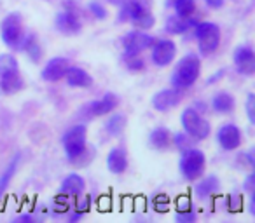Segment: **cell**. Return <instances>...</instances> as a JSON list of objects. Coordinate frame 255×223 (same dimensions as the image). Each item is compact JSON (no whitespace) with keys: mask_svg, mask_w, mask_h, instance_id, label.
I'll list each match as a JSON object with an SVG mask.
<instances>
[{"mask_svg":"<svg viewBox=\"0 0 255 223\" xmlns=\"http://www.w3.org/2000/svg\"><path fill=\"white\" fill-rule=\"evenodd\" d=\"M175 220L178 223H192L196 220V213L192 209H184V211H177Z\"/></svg>","mask_w":255,"mask_h":223,"instance_id":"obj_37","label":"cell"},{"mask_svg":"<svg viewBox=\"0 0 255 223\" xmlns=\"http://www.w3.org/2000/svg\"><path fill=\"white\" fill-rule=\"evenodd\" d=\"M23 87H25V80H23L21 74L0 77V92H4V94H16Z\"/></svg>","mask_w":255,"mask_h":223,"instance_id":"obj_25","label":"cell"},{"mask_svg":"<svg viewBox=\"0 0 255 223\" xmlns=\"http://www.w3.org/2000/svg\"><path fill=\"white\" fill-rule=\"evenodd\" d=\"M147 11H152V0H126L123 5H119L117 21L129 23L136 16L143 14Z\"/></svg>","mask_w":255,"mask_h":223,"instance_id":"obj_15","label":"cell"},{"mask_svg":"<svg viewBox=\"0 0 255 223\" xmlns=\"http://www.w3.org/2000/svg\"><path fill=\"white\" fill-rule=\"evenodd\" d=\"M117 106H119V98H117L116 92H105L102 98L89 103L84 108V112L88 117L96 119V117H105V115L116 112Z\"/></svg>","mask_w":255,"mask_h":223,"instance_id":"obj_12","label":"cell"},{"mask_svg":"<svg viewBox=\"0 0 255 223\" xmlns=\"http://www.w3.org/2000/svg\"><path fill=\"white\" fill-rule=\"evenodd\" d=\"M243 190L247 192V194H250V195L255 194V176H254V173H250L247 176V180H245V183H243Z\"/></svg>","mask_w":255,"mask_h":223,"instance_id":"obj_39","label":"cell"},{"mask_svg":"<svg viewBox=\"0 0 255 223\" xmlns=\"http://www.w3.org/2000/svg\"><path fill=\"white\" fill-rule=\"evenodd\" d=\"M184 99V91L177 87H166V89H161L157 91L156 94L152 96V106L154 110L161 112V114H166L170 110L177 108L178 105L182 103Z\"/></svg>","mask_w":255,"mask_h":223,"instance_id":"obj_9","label":"cell"},{"mask_svg":"<svg viewBox=\"0 0 255 223\" xmlns=\"http://www.w3.org/2000/svg\"><path fill=\"white\" fill-rule=\"evenodd\" d=\"M129 160H128V152L123 147H116L107 155V169L112 174H123L126 173Z\"/></svg>","mask_w":255,"mask_h":223,"instance_id":"obj_17","label":"cell"},{"mask_svg":"<svg viewBox=\"0 0 255 223\" xmlns=\"http://www.w3.org/2000/svg\"><path fill=\"white\" fill-rule=\"evenodd\" d=\"M210 108L219 115H227L233 114L234 108H236V99L231 92L220 91L217 94L212 96V101H210Z\"/></svg>","mask_w":255,"mask_h":223,"instance_id":"obj_18","label":"cell"},{"mask_svg":"<svg viewBox=\"0 0 255 223\" xmlns=\"http://www.w3.org/2000/svg\"><path fill=\"white\" fill-rule=\"evenodd\" d=\"M180 124L184 133L192 138L194 142H205V140L210 138L212 135V126L210 122L203 117V114H199L198 110L189 106L182 112L180 115Z\"/></svg>","mask_w":255,"mask_h":223,"instance_id":"obj_4","label":"cell"},{"mask_svg":"<svg viewBox=\"0 0 255 223\" xmlns=\"http://www.w3.org/2000/svg\"><path fill=\"white\" fill-rule=\"evenodd\" d=\"M61 145L67 153V159L74 166L84 167L91 162L93 150L88 147V128L84 124L72 126L70 129H67L61 138Z\"/></svg>","mask_w":255,"mask_h":223,"instance_id":"obj_1","label":"cell"},{"mask_svg":"<svg viewBox=\"0 0 255 223\" xmlns=\"http://www.w3.org/2000/svg\"><path fill=\"white\" fill-rule=\"evenodd\" d=\"M84 190H86V181L77 173H70L68 176H65L60 187L61 194L68 195V197H77V195L84 194Z\"/></svg>","mask_w":255,"mask_h":223,"instance_id":"obj_21","label":"cell"},{"mask_svg":"<svg viewBox=\"0 0 255 223\" xmlns=\"http://www.w3.org/2000/svg\"><path fill=\"white\" fill-rule=\"evenodd\" d=\"M65 78H67V84L74 89H89L93 85V77L81 67H72L70 65Z\"/></svg>","mask_w":255,"mask_h":223,"instance_id":"obj_19","label":"cell"},{"mask_svg":"<svg viewBox=\"0 0 255 223\" xmlns=\"http://www.w3.org/2000/svg\"><path fill=\"white\" fill-rule=\"evenodd\" d=\"M86 11H88L95 19H100V21H102V19H107V16H109L107 7L100 2V0H91V2H88Z\"/></svg>","mask_w":255,"mask_h":223,"instance_id":"obj_31","label":"cell"},{"mask_svg":"<svg viewBox=\"0 0 255 223\" xmlns=\"http://www.w3.org/2000/svg\"><path fill=\"white\" fill-rule=\"evenodd\" d=\"M18 220H19V222H33V220H35V216H33V215H21V216H18Z\"/></svg>","mask_w":255,"mask_h":223,"instance_id":"obj_43","label":"cell"},{"mask_svg":"<svg viewBox=\"0 0 255 223\" xmlns=\"http://www.w3.org/2000/svg\"><path fill=\"white\" fill-rule=\"evenodd\" d=\"M74 199H75L74 211L81 213V215H86V213L89 211V208H91V201H89V197H82V194H81Z\"/></svg>","mask_w":255,"mask_h":223,"instance_id":"obj_35","label":"cell"},{"mask_svg":"<svg viewBox=\"0 0 255 223\" xmlns=\"http://www.w3.org/2000/svg\"><path fill=\"white\" fill-rule=\"evenodd\" d=\"M19 49L28 56V60L32 63L39 65L44 60V47L35 33H28V35L23 37L21 44H19Z\"/></svg>","mask_w":255,"mask_h":223,"instance_id":"obj_16","label":"cell"},{"mask_svg":"<svg viewBox=\"0 0 255 223\" xmlns=\"http://www.w3.org/2000/svg\"><path fill=\"white\" fill-rule=\"evenodd\" d=\"M233 63L238 74L245 75V77H252L255 74V51L250 46L236 47L233 54Z\"/></svg>","mask_w":255,"mask_h":223,"instance_id":"obj_14","label":"cell"},{"mask_svg":"<svg viewBox=\"0 0 255 223\" xmlns=\"http://www.w3.org/2000/svg\"><path fill=\"white\" fill-rule=\"evenodd\" d=\"M226 208L233 213L241 211V208H243V197H241L240 194H231L229 197L226 199Z\"/></svg>","mask_w":255,"mask_h":223,"instance_id":"obj_33","label":"cell"},{"mask_svg":"<svg viewBox=\"0 0 255 223\" xmlns=\"http://www.w3.org/2000/svg\"><path fill=\"white\" fill-rule=\"evenodd\" d=\"M194 37L201 56H212L219 51L222 42V32L219 25L212 21H201L194 25Z\"/></svg>","mask_w":255,"mask_h":223,"instance_id":"obj_3","label":"cell"},{"mask_svg":"<svg viewBox=\"0 0 255 223\" xmlns=\"http://www.w3.org/2000/svg\"><path fill=\"white\" fill-rule=\"evenodd\" d=\"M199 75H201V60L194 54H187L178 61L173 74H171V87L187 91L198 82Z\"/></svg>","mask_w":255,"mask_h":223,"instance_id":"obj_2","label":"cell"},{"mask_svg":"<svg viewBox=\"0 0 255 223\" xmlns=\"http://www.w3.org/2000/svg\"><path fill=\"white\" fill-rule=\"evenodd\" d=\"M217 143L222 150L226 152H234L241 147L243 143V135H241V129L236 124H222L219 128L215 135Z\"/></svg>","mask_w":255,"mask_h":223,"instance_id":"obj_11","label":"cell"},{"mask_svg":"<svg viewBox=\"0 0 255 223\" xmlns=\"http://www.w3.org/2000/svg\"><path fill=\"white\" fill-rule=\"evenodd\" d=\"M154 206H156V209H159V211H168V208H170V199L164 194H159L156 197V201H154Z\"/></svg>","mask_w":255,"mask_h":223,"instance_id":"obj_38","label":"cell"},{"mask_svg":"<svg viewBox=\"0 0 255 223\" xmlns=\"http://www.w3.org/2000/svg\"><path fill=\"white\" fill-rule=\"evenodd\" d=\"M19 160H21V153H14V157L9 160L7 167L4 169V173L0 174V195L7 190L9 183H11L12 178H14L16 171H18V166H19Z\"/></svg>","mask_w":255,"mask_h":223,"instance_id":"obj_26","label":"cell"},{"mask_svg":"<svg viewBox=\"0 0 255 223\" xmlns=\"http://www.w3.org/2000/svg\"><path fill=\"white\" fill-rule=\"evenodd\" d=\"M220 190V181L217 176H206V178H199L196 180L194 185V195L198 199H210Z\"/></svg>","mask_w":255,"mask_h":223,"instance_id":"obj_20","label":"cell"},{"mask_svg":"<svg viewBox=\"0 0 255 223\" xmlns=\"http://www.w3.org/2000/svg\"><path fill=\"white\" fill-rule=\"evenodd\" d=\"M25 28H23V18L19 12H9L2 23H0V39L9 49H19Z\"/></svg>","mask_w":255,"mask_h":223,"instance_id":"obj_6","label":"cell"},{"mask_svg":"<svg viewBox=\"0 0 255 223\" xmlns=\"http://www.w3.org/2000/svg\"><path fill=\"white\" fill-rule=\"evenodd\" d=\"M154 42V37L149 35L147 32L142 30H133V32H128L126 35L121 40V46H123V53H145L147 49H150Z\"/></svg>","mask_w":255,"mask_h":223,"instance_id":"obj_10","label":"cell"},{"mask_svg":"<svg viewBox=\"0 0 255 223\" xmlns=\"http://www.w3.org/2000/svg\"><path fill=\"white\" fill-rule=\"evenodd\" d=\"M54 28L61 35H77L82 28V12H75L70 9H63L54 16Z\"/></svg>","mask_w":255,"mask_h":223,"instance_id":"obj_8","label":"cell"},{"mask_svg":"<svg viewBox=\"0 0 255 223\" xmlns=\"http://www.w3.org/2000/svg\"><path fill=\"white\" fill-rule=\"evenodd\" d=\"M238 164L241 166V169L252 171V169H254V164H255L254 153H252V152H243V153H240V155H238Z\"/></svg>","mask_w":255,"mask_h":223,"instance_id":"obj_34","label":"cell"},{"mask_svg":"<svg viewBox=\"0 0 255 223\" xmlns=\"http://www.w3.org/2000/svg\"><path fill=\"white\" fill-rule=\"evenodd\" d=\"M107 4H110V5H116V7H119V5H123L126 0H105Z\"/></svg>","mask_w":255,"mask_h":223,"instance_id":"obj_45","label":"cell"},{"mask_svg":"<svg viewBox=\"0 0 255 223\" xmlns=\"http://www.w3.org/2000/svg\"><path fill=\"white\" fill-rule=\"evenodd\" d=\"M222 75H224V70H220L217 75H213V77H210V78H208V84H213V82H217L220 77H222Z\"/></svg>","mask_w":255,"mask_h":223,"instance_id":"obj_44","label":"cell"},{"mask_svg":"<svg viewBox=\"0 0 255 223\" xmlns=\"http://www.w3.org/2000/svg\"><path fill=\"white\" fill-rule=\"evenodd\" d=\"M19 74V63L12 54L4 53L0 54V77H5V75H14Z\"/></svg>","mask_w":255,"mask_h":223,"instance_id":"obj_29","label":"cell"},{"mask_svg":"<svg viewBox=\"0 0 255 223\" xmlns=\"http://www.w3.org/2000/svg\"><path fill=\"white\" fill-rule=\"evenodd\" d=\"M254 101H255V96H254V92H250V94L247 96V103H245V110H247V117H248V121H250V124H254L255 122V105H254Z\"/></svg>","mask_w":255,"mask_h":223,"instance_id":"obj_36","label":"cell"},{"mask_svg":"<svg viewBox=\"0 0 255 223\" xmlns=\"http://www.w3.org/2000/svg\"><path fill=\"white\" fill-rule=\"evenodd\" d=\"M82 216H84V215H81V213H77V211H74V209H70V213H68L67 220H68V222H79V220H81Z\"/></svg>","mask_w":255,"mask_h":223,"instance_id":"obj_42","label":"cell"},{"mask_svg":"<svg viewBox=\"0 0 255 223\" xmlns=\"http://www.w3.org/2000/svg\"><path fill=\"white\" fill-rule=\"evenodd\" d=\"M198 21H194L192 18L182 19L178 16H171L166 19V25H164V32L168 35H184L185 32H189L191 28H194V25Z\"/></svg>","mask_w":255,"mask_h":223,"instance_id":"obj_23","label":"cell"},{"mask_svg":"<svg viewBox=\"0 0 255 223\" xmlns=\"http://www.w3.org/2000/svg\"><path fill=\"white\" fill-rule=\"evenodd\" d=\"M149 145L154 150H168L173 147V135L168 128H156L149 135Z\"/></svg>","mask_w":255,"mask_h":223,"instance_id":"obj_22","label":"cell"},{"mask_svg":"<svg viewBox=\"0 0 255 223\" xmlns=\"http://www.w3.org/2000/svg\"><path fill=\"white\" fill-rule=\"evenodd\" d=\"M170 5L173 7L175 16L182 19L194 18L196 14V0H170Z\"/></svg>","mask_w":255,"mask_h":223,"instance_id":"obj_27","label":"cell"},{"mask_svg":"<svg viewBox=\"0 0 255 223\" xmlns=\"http://www.w3.org/2000/svg\"><path fill=\"white\" fill-rule=\"evenodd\" d=\"M177 56V44L171 39H154L150 46V60L156 67L164 68L173 63Z\"/></svg>","mask_w":255,"mask_h":223,"instance_id":"obj_7","label":"cell"},{"mask_svg":"<svg viewBox=\"0 0 255 223\" xmlns=\"http://www.w3.org/2000/svg\"><path fill=\"white\" fill-rule=\"evenodd\" d=\"M110 117L107 119V122H105V126H103V129H105V133L109 136H112V138H116V136H121L124 133V129H126V126H128V121H126V117H124L123 114H109Z\"/></svg>","mask_w":255,"mask_h":223,"instance_id":"obj_24","label":"cell"},{"mask_svg":"<svg viewBox=\"0 0 255 223\" xmlns=\"http://www.w3.org/2000/svg\"><path fill=\"white\" fill-rule=\"evenodd\" d=\"M129 23H131V25L135 26L136 30H142V32H149V30L154 28V25H156V18H154L152 11H147V12H143V14L136 16V18L131 19Z\"/></svg>","mask_w":255,"mask_h":223,"instance_id":"obj_30","label":"cell"},{"mask_svg":"<svg viewBox=\"0 0 255 223\" xmlns=\"http://www.w3.org/2000/svg\"><path fill=\"white\" fill-rule=\"evenodd\" d=\"M178 169L180 174L184 176L185 181H196L205 174L206 171V157L205 152L198 149H187L182 152L180 162H178Z\"/></svg>","mask_w":255,"mask_h":223,"instance_id":"obj_5","label":"cell"},{"mask_svg":"<svg viewBox=\"0 0 255 223\" xmlns=\"http://www.w3.org/2000/svg\"><path fill=\"white\" fill-rule=\"evenodd\" d=\"M203 2H205L210 9H213V11H219V9H222L224 4H226V0H203Z\"/></svg>","mask_w":255,"mask_h":223,"instance_id":"obj_40","label":"cell"},{"mask_svg":"<svg viewBox=\"0 0 255 223\" xmlns=\"http://www.w3.org/2000/svg\"><path fill=\"white\" fill-rule=\"evenodd\" d=\"M68 68H70V61H68L67 58L54 56V58H51V60L44 65L42 70H40V78L46 82H51V84L60 82L65 78Z\"/></svg>","mask_w":255,"mask_h":223,"instance_id":"obj_13","label":"cell"},{"mask_svg":"<svg viewBox=\"0 0 255 223\" xmlns=\"http://www.w3.org/2000/svg\"><path fill=\"white\" fill-rule=\"evenodd\" d=\"M192 142H194V140L189 138L184 131L173 135V147L180 150V152H184V150H187V149H192Z\"/></svg>","mask_w":255,"mask_h":223,"instance_id":"obj_32","label":"cell"},{"mask_svg":"<svg viewBox=\"0 0 255 223\" xmlns=\"http://www.w3.org/2000/svg\"><path fill=\"white\" fill-rule=\"evenodd\" d=\"M184 209H191V201H189V197H178L177 201V211H184Z\"/></svg>","mask_w":255,"mask_h":223,"instance_id":"obj_41","label":"cell"},{"mask_svg":"<svg viewBox=\"0 0 255 223\" xmlns=\"http://www.w3.org/2000/svg\"><path fill=\"white\" fill-rule=\"evenodd\" d=\"M123 63L131 74H140L145 70V58L142 53H123Z\"/></svg>","mask_w":255,"mask_h":223,"instance_id":"obj_28","label":"cell"}]
</instances>
